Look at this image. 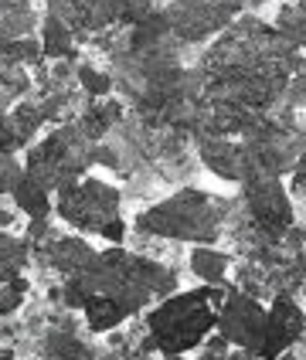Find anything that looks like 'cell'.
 Returning <instances> with one entry per match:
<instances>
[{
    "label": "cell",
    "mask_w": 306,
    "mask_h": 360,
    "mask_svg": "<svg viewBox=\"0 0 306 360\" xmlns=\"http://www.w3.org/2000/svg\"><path fill=\"white\" fill-rule=\"evenodd\" d=\"M201 89L211 102L215 133H238L265 120L269 105L283 96L286 82L300 72V51L289 48L276 27L242 20L228 31L204 61Z\"/></svg>",
    "instance_id": "cell-1"
},
{
    "label": "cell",
    "mask_w": 306,
    "mask_h": 360,
    "mask_svg": "<svg viewBox=\"0 0 306 360\" xmlns=\"http://www.w3.org/2000/svg\"><path fill=\"white\" fill-rule=\"evenodd\" d=\"M75 279L89 289L116 300L133 316L140 313L153 296H170L177 289L174 272H167L160 262H150L143 255H129L122 248H109V252H96L92 262L82 269Z\"/></svg>",
    "instance_id": "cell-2"
},
{
    "label": "cell",
    "mask_w": 306,
    "mask_h": 360,
    "mask_svg": "<svg viewBox=\"0 0 306 360\" xmlns=\"http://www.w3.org/2000/svg\"><path fill=\"white\" fill-rule=\"evenodd\" d=\"M146 330L163 357H184L187 350L201 347L215 330V306L201 296V289L174 292L157 309H150Z\"/></svg>",
    "instance_id": "cell-3"
},
{
    "label": "cell",
    "mask_w": 306,
    "mask_h": 360,
    "mask_svg": "<svg viewBox=\"0 0 306 360\" xmlns=\"http://www.w3.org/2000/svg\"><path fill=\"white\" fill-rule=\"evenodd\" d=\"M140 235L153 238H181L194 245H215L218 238V211L208 194L201 191H177L174 198L160 200L153 207H146L136 218Z\"/></svg>",
    "instance_id": "cell-4"
},
{
    "label": "cell",
    "mask_w": 306,
    "mask_h": 360,
    "mask_svg": "<svg viewBox=\"0 0 306 360\" xmlns=\"http://www.w3.org/2000/svg\"><path fill=\"white\" fill-rule=\"evenodd\" d=\"M58 200L51 204V211L58 214L65 224L79 228V231H92L102 235L106 241L120 245L126 235V221L120 218V191L106 180L82 177L75 184H65L55 191Z\"/></svg>",
    "instance_id": "cell-5"
},
{
    "label": "cell",
    "mask_w": 306,
    "mask_h": 360,
    "mask_svg": "<svg viewBox=\"0 0 306 360\" xmlns=\"http://www.w3.org/2000/svg\"><path fill=\"white\" fill-rule=\"evenodd\" d=\"M89 167H92V143L82 136L75 122L48 133V140L31 146L24 157V174H31L48 194L61 191L65 184L82 180Z\"/></svg>",
    "instance_id": "cell-6"
},
{
    "label": "cell",
    "mask_w": 306,
    "mask_h": 360,
    "mask_svg": "<svg viewBox=\"0 0 306 360\" xmlns=\"http://www.w3.org/2000/svg\"><path fill=\"white\" fill-rule=\"evenodd\" d=\"M242 153L248 163V174H269V177H283L286 170H293L296 160H303V136L283 129L279 122L259 120L242 133Z\"/></svg>",
    "instance_id": "cell-7"
},
{
    "label": "cell",
    "mask_w": 306,
    "mask_h": 360,
    "mask_svg": "<svg viewBox=\"0 0 306 360\" xmlns=\"http://www.w3.org/2000/svg\"><path fill=\"white\" fill-rule=\"evenodd\" d=\"M238 11H242L238 0H174L160 14L170 38L201 44V41L222 34L224 27L238 18Z\"/></svg>",
    "instance_id": "cell-8"
},
{
    "label": "cell",
    "mask_w": 306,
    "mask_h": 360,
    "mask_svg": "<svg viewBox=\"0 0 306 360\" xmlns=\"http://www.w3.org/2000/svg\"><path fill=\"white\" fill-rule=\"evenodd\" d=\"M242 187V198H245V207L252 221L262 228L265 235L279 238L293 228V200L286 194V187L279 184V177H269V174H245L238 180Z\"/></svg>",
    "instance_id": "cell-9"
},
{
    "label": "cell",
    "mask_w": 306,
    "mask_h": 360,
    "mask_svg": "<svg viewBox=\"0 0 306 360\" xmlns=\"http://www.w3.org/2000/svg\"><path fill=\"white\" fill-rule=\"evenodd\" d=\"M265 323V306L252 300L242 289H228L224 300L215 306V330L228 347H238L245 354H252V347L259 343Z\"/></svg>",
    "instance_id": "cell-10"
},
{
    "label": "cell",
    "mask_w": 306,
    "mask_h": 360,
    "mask_svg": "<svg viewBox=\"0 0 306 360\" xmlns=\"http://www.w3.org/2000/svg\"><path fill=\"white\" fill-rule=\"evenodd\" d=\"M300 337H303V309H300V302H293L289 296H276L272 306L265 309L262 333H259V343L252 347V357L259 360L279 357L293 343H300Z\"/></svg>",
    "instance_id": "cell-11"
},
{
    "label": "cell",
    "mask_w": 306,
    "mask_h": 360,
    "mask_svg": "<svg viewBox=\"0 0 306 360\" xmlns=\"http://www.w3.org/2000/svg\"><path fill=\"white\" fill-rule=\"evenodd\" d=\"M48 14L72 31H102L120 20L116 0H48Z\"/></svg>",
    "instance_id": "cell-12"
},
{
    "label": "cell",
    "mask_w": 306,
    "mask_h": 360,
    "mask_svg": "<svg viewBox=\"0 0 306 360\" xmlns=\"http://www.w3.org/2000/svg\"><path fill=\"white\" fill-rule=\"evenodd\" d=\"M201 163L222 180H238L248 174V163H245L242 143H231L224 136H211V140H201Z\"/></svg>",
    "instance_id": "cell-13"
},
{
    "label": "cell",
    "mask_w": 306,
    "mask_h": 360,
    "mask_svg": "<svg viewBox=\"0 0 306 360\" xmlns=\"http://www.w3.org/2000/svg\"><path fill=\"white\" fill-rule=\"evenodd\" d=\"M92 245L85 238H75V235H65V238L51 241L48 248H44V259L51 262V269H58L65 276H79L82 269L92 262Z\"/></svg>",
    "instance_id": "cell-14"
},
{
    "label": "cell",
    "mask_w": 306,
    "mask_h": 360,
    "mask_svg": "<svg viewBox=\"0 0 306 360\" xmlns=\"http://www.w3.org/2000/svg\"><path fill=\"white\" fill-rule=\"evenodd\" d=\"M11 198H14V204L20 207V214H27L31 221H41L51 214V194H48L31 174H24V167H20L18 180H14V187H11Z\"/></svg>",
    "instance_id": "cell-15"
},
{
    "label": "cell",
    "mask_w": 306,
    "mask_h": 360,
    "mask_svg": "<svg viewBox=\"0 0 306 360\" xmlns=\"http://www.w3.org/2000/svg\"><path fill=\"white\" fill-rule=\"evenodd\" d=\"M82 313H85V323H89V330H92V333H109V330H116V326L129 316L116 300L99 296V292H89V296H85Z\"/></svg>",
    "instance_id": "cell-16"
},
{
    "label": "cell",
    "mask_w": 306,
    "mask_h": 360,
    "mask_svg": "<svg viewBox=\"0 0 306 360\" xmlns=\"http://www.w3.org/2000/svg\"><path fill=\"white\" fill-rule=\"evenodd\" d=\"M122 116V105L120 102H113V99H106V102H96V105H89L85 109V116H82L75 126L82 129V136L89 143H102V136L116 126V120Z\"/></svg>",
    "instance_id": "cell-17"
},
{
    "label": "cell",
    "mask_w": 306,
    "mask_h": 360,
    "mask_svg": "<svg viewBox=\"0 0 306 360\" xmlns=\"http://www.w3.org/2000/svg\"><path fill=\"white\" fill-rule=\"evenodd\" d=\"M228 265H231V259L224 252H218V248H211V245H198L191 252V272L204 285H222L224 276H228Z\"/></svg>",
    "instance_id": "cell-18"
},
{
    "label": "cell",
    "mask_w": 306,
    "mask_h": 360,
    "mask_svg": "<svg viewBox=\"0 0 306 360\" xmlns=\"http://www.w3.org/2000/svg\"><path fill=\"white\" fill-rule=\"evenodd\" d=\"M41 55L44 58H72L75 55V31L51 14L41 24Z\"/></svg>",
    "instance_id": "cell-19"
},
{
    "label": "cell",
    "mask_w": 306,
    "mask_h": 360,
    "mask_svg": "<svg viewBox=\"0 0 306 360\" xmlns=\"http://www.w3.org/2000/svg\"><path fill=\"white\" fill-rule=\"evenodd\" d=\"M34 11L27 0H7V7L0 11V41H18L31 38L34 31Z\"/></svg>",
    "instance_id": "cell-20"
},
{
    "label": "cell",
    "mask_w": 306,
    "mask_h": 360,
    "mask_svg": "<svg viewBox=\"0 0 306 360\" xmlns=\"http://www.w3.org/2000/svg\"><path fill=\"white\" fill-rule=\"evenodd\" d=\"M27 255H31L27 241L14 238V235H7V231H0V282L20 276V269L27 265Z\"/></svg>",
    "instance_id": "cell-21"
},
{
    "label": "cell",
    "mask_w": 306,
    "mask_h": 360,
    "mask_svg": "<svg viewBox=\"0 0 306 360\" xmlns=\"http://www.w3.org/2000/svg\"><path fill=\"white\" fill-rule=\"evenodd\" d=\"M44 360H96L92 350L75 337V333H48L44 340Z\"/></svg>",
    "instance_id": "cell-22"
},
{
    "label": "cell",
    "mask_w": 306,
    "mask_h": 360,
    "mask_svg": "<svg viewBox=\"0 0 306 360\" xmlns=\"http://www.w3.org/2000/svg\"><path fill=\"white\" fill-rule=\"evenodd\" d=\"M276 34H279L289 48L303 51V0H296V4H289V7L279 11V27H276Z\"/></svg>",
    "instance_id": "cell-23"
},
{
    "label": "cell",
    "mask_w": 306,
    "mask_h": 360,
    "mask_svg": "<svg viewBox=\"0 0 306 360\" xmlns=\"http://www.w3.org/2000/svg\"><path fill=\"white\" fill-rule=\"evenodd\" d=\"M7 116H11V122H14V129H18V136H20V143H24V146H27V143H31V136H34L41 126H44V109L31 105V102H20V105H14Z\"/></svg>",
    "instance_id": "cell-24"
},
{
    "label": "cell",
    "mask_w": 306,
    "mask_h": 360,
    "mask_svg": "<svg viewBox=\"0 0 306 360\" xmlns=\"http://www.w3.org/2000/svg\"><path fill=\"white\" fill-rule=\"evenodd\" d=\"M79 85L92 99H106L113 92V79L106 72H99V68H92V65H79Z\"/></svg>",
    "instance_id": "cell-25"
},
{
    "label": "cell",
    "mask_w": 306,
    "mask_h": 360,
    "mask_svg": "<svg viewBox=\"0 0 306 360\" xmlns=\"http://www.w3.org/2000/svg\"><path fill=\"white\" fill-rule=\"evenodd\" d=\"M24 296H27V279L24 276L0 282V316H11L14 309H20Z\"/></svg>",
    "instance_id": "cell-26"
},
{
    "label": "cell",
    "mask_w": 306,
    "mask_h": 360,
    "mask_svg": "<svg viewBox=\"0 0 306 360\" xmlns=\"http://www.w3.org/2000/svg\"><path fill=\"white\" fill-rule=\"evenodd\" d=\"M116 11H120V20L136 24V20H143L153 7H150V0H116Z\"/></svg>",
    "instance_id": "cell-27"
},
{
    "label": "cell",
    "mask_w": 306,
    "mask_h": 360,
    "mask_svg": "<svg viewBox=\"0 0 306 360\" xmlns=\"http://www.w3.org/2000/svg\"><path fill=\"white\" fill-rule=\"evenodd\" d=\"M18 174H20L18 157H14V153H0V194H11Z\"/></svg>",
    "instance_id": "cell-28"
},
{
    "label": "cell",
    "mask_w": 306,
    "mask_h": 360,
    "mask_svg": "<svg viewBox=\"0 0 306 360\" xmlns=\"http://www.w3.org/2000/svg\"><path fill=\"white\" fill-rule=\"evenodd\" d=\"M85 296H89V289H85V285H82L75 276H68V282H65V292H61L65 306H68V309H82Z\"/></svg>",
    "instance_id": "cell-29"
},
{
    "label": "cell",
    "mask_w": 306,
    "mask_h": 360,
    "mask_svg": "<svg viewBox=\"0 0 306 360\" xmlns=\"http://www.w3.org/2000/svg\"><path fill=\"white\" fill-rule=\"evenodd\" d=\"M44 231H51V228H48V218L31 221V228H27V238H31V241H41V238H44Z\"/></svg>",
    "instance_id": "cell-30"
},
{
    "label": "cell",
    "mask_w": 306,
    "mask_h": 360,
    "mask_svg": "<svg viewBox=\"0 0 306 360\" xmlns=\"http://www.w3.org/2000/svg\"><path fill=\"white\" fill-rule=\"evenodd\" d=\"M11 224H14V214H11V211H4V207H0V231H7V228H11Z\"/></svg>",
    "instance_id": "cell-31"
},
{
    "label": "cell",
    "mask_w": 306,
    "mask_h": 360,
    "mask_svg": "<svg viewBox=\"0 0 306 360\" xmlns=\"http://www.w3.org/2000/svg\"><path fill=\"white\" fill-rule=\"evenodd\" d=\"M238 4H245V7H259V4H265V0H238Z\"/></svg>",
    "instance_id": "cell-32"
},
{
    "label": "cell",
    "mask_w": 306,
    "mask_h": 360,
    "mask_svg": "<svg viewBox=\"0 0 306 360\" xmlns=\"http://www.w3.org/2000/svg\"><path fill=\"white\" fill-rule=\"evenodd\" d=\"M272 360H296V357H293V354L286 350V354H279V357H272Z\"/></svg>",
    "instance_id": "cell-33"
},
{
    "label": "cell",
    "mask_w": 306,
    "mask_h": 360,
    "mask_svg": "<svg viewBox=\"0 0 306 360\" xmlns=\"http://www.w3.org/2000/svg\"><path fill=\"white\" fill-rule=\"evenodd\" d=\"M0 360H14V357H11V354H7V350H0Z\"/></svg>",
    "instance_id": "cell-34"
}]
</instances>
